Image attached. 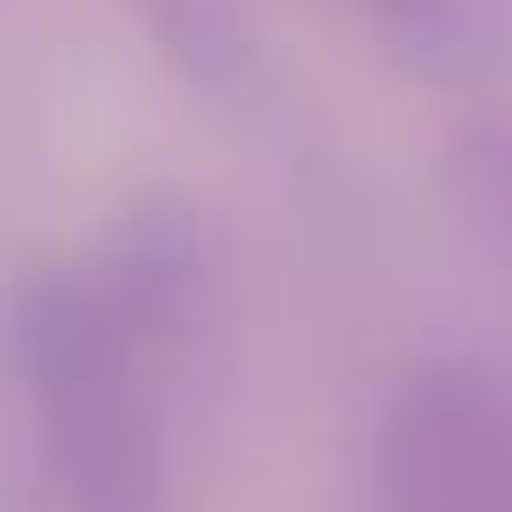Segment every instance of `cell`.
I'll use <instances>...</instances> for the list:
<instances>
[{"label": "cell", "mask_w": 512, "mask_h": 512, "mask_svg": "<svg viewBox=\"0 0 512 512\" xmlns=\"http://www.w3.org/2000/svg\"><path fill=\"white\" fill-rule=\"evenodd\" d=\"M148 15L155 43L197 71V78H225L246 50V29H239V0H134Z\"/></svg>", "instance_id": "obj_1"}, {"label": "cell", "mask_w": 512, "mask_h": 512, "mask_svg": "<svg viewBox=\"0 0 512 512\" xmlns=\"http://www.w3.org/2000/svg\"><path fill=\"white\" fill-rule=\"evenodd\" d=\"M365 8L407 43V50H442L456 36V0H365Z\"/></svg>", "instance_id": "obj_2"}]
</instances>
